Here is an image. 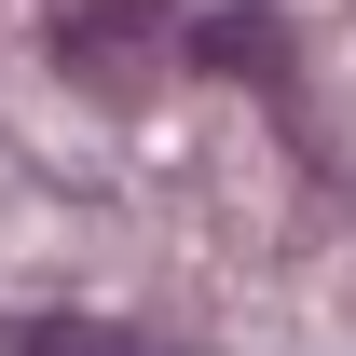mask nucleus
<instances>
[{"label":"nucleus","mask_w":356,"mask_h":356,"mask_svg":"<svg viewBox=\"0 0 356 356\" xmlns=\"http://www.w3.org/2000/svg\"><path fill=\"white\" fill-rule=\"evenodd\" d=\"M0 356H178L151 329H96V315H28V329H0Z\"/></svg>","instance_id":"obj_1"}]
</instances>
